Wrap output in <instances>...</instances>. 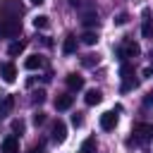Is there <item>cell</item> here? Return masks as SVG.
Segmentation results:
<instances>
[{
  "label": "cell",
  "mask_w": 153,
  "mask_h": 153,
  "mask_svg": "<svg viewBox=\"0 0 153 153\" xmlns=\"http://www.w3.org/2000/svg\"><path fill=\"white\" fill-rule=\"evenodd\" d=\"M127 22H129V14H127V12H122V14L115 17V24H117V26H122V24H127Z\"/></svg>",
  "instance_id": "cell-25"
},
{
  "label": "cell",
  "mask_w": 153,
  "mask_h": 153,
  "mask_svg": "<svg viewBox=\"0 0 153 153\" xmlns=\"http://www.w3.org/2000/svg\"><path fill=\"white\" fill-rule=\"evenodd\" d=\"M24 67H26V69H41V67H43V57H41V55H29V57L24 60Z\"/></svg>",
  "instance_id": "cell-16"
},
{
  "label": "cell",
  "mask_w": 153,
  "mask_h": 153,
  "mask_svg": "<svg viewBox=\"0 0 153 153\" xmlns=\"http://www.w3.org/2000/svg\"><path fill=\"white\" fill-rule=\"evenodd\" d=\"M84 100H86V105H98V103L103 100L100 88H88V91H86V96H84Z\"/></svg>",
  "instance_id": "cell-12"
},
{
  "label": "cell",
  "mask_w": 153,
  "mask_h": 153,
  "mask_svg": "<svg viewBox=\"0 0 153 153\" xmlns=\"http://www.w3.org/2000/svg\"><path fill=\"white\" fill-rule=\"evenodd\" d=\"M22 31V19L17 17H2L0 14V38H12Z\"/></svg>",
  "instance_id": "cell-1"
},
{
  "label": "cell",
  "mask_w": 153,
  "mask_h": 153,
  "mask_svg": "<svg viewBox=\"0 0 153 153\" xmlns=\"http://www.w3.org/2000/svg\"><path fill=\"white\" fill-rule=\"evenodd\" d=\"M81 65H84V67H93V65H98V55H93V53L84 55V57H81Z\"/></svg>",
  "instance_id": "cell-20"
},
{
  "label": "cell",
  "mask_w": 153,
  "mask_h": 153,
  "mask_svg": "<svg viewBox=\"0 0 153 153\" xmlns=\"http://www.w3.org/2000/svg\"><path fill=\"white\" fill-rule=\"evenodd\" d=\"M127 146H129V148H131V146H139V141H136L134 136H129V139H127Z\"/></svg>",
  "instance_id": "cell-29"
},
{
  "label": "cell",
  "mask_w": 153,
  "mask_h": 153,
  "mask_svg": "<svg viewBox=\"0 0 153 153\" xmlns=\"http://www.w3.org/2000/svg\"><path fill=\"white\" fill-rule=\"evenodd\" d=\"M50 136H53V141H55V143H62V141L67 139V124H65L62 120H57V122H53V129H50Z\"/></svg>",
  "instance_id": "cell-6"
},
{
  "label": "cell",
  "mask_w": 153,
  "mask_h": 153,
  "mask_svg": "<svg viewBox=\"0 0 153 153\" xmlns=\"http://www.w3.org/2000/svg\"><path fill=\"white\" fill-rule=\"evenodd\" d=\"M0 76H2L7 84H12V81L17 79V67H14V62H2V65H0Z\"/></svg>",
  "instance_id": "cell-8"
},
{
  "label": "cell",
  "mask_w": 153,
  "mask_h": 153,
  "mask_svg": "<svg viewBox=\"0 0 153 153\" xmlns=\"http://www.w3.org/2000/svg\"><path fill=\"white\" fill-rule=\"evenodd\" d=\"M93 151H96V141H93V139H86V141L81 143V151H79V153H93Z\"/></svg>",
  "instance_id": "cell-23"
},
{
  "label": "cell",
  "mask_w": 153,
  "mask_h": 153,
  "mask_svg": "<svg viewBox=\"0 0 153 153\" xmlns=\"http://www.w3.org/2000/svg\"><path fill=\"white\" fill-rule=\"evenodd\" d=\"M48 24H50V22H48V17H45V14H38V17H33V26H36V29H45Z\"/></svg>",
  "instance_id": "cell-21"
},
{
  "label": "cell",
  "mask_w": 153,
  "mask_h": 153,
  "mask_svg": "<svg viewBox=\"0 0 153 153\" xmlns=\"http://www.w3.org/2000/svg\"><path fill=\"white\" fill-rule=\"evenodd\" d=\"M117 127V115H115V110H108V112H103L100 115V129H105V131H112Z\"/></svg>",
  "instance_id": "cell-7"
},
{
  "label": "cell",
  "mask_w": 153,
  "mask_h": 153,
  "mask_svg": "<svg viewBox=\"0 0 153 153\" xmlns=\"http://www.w3.org/2000/svg\"><path fill=\"white\" fill-rule=\"evenodd\" d=\"M120 76H122V91H131V88L139 84V81L134 79V76H136V74H134V67H131L127 60H124L122 67H120Z\"/></svg>",
  "instance_id": "cell-3"
},
{
  "label": "cell",
  "mask_w": 153,
  "mask_h": 153,
  "mask_svg": "<svg viewBox=\"0 0 153 153\" xmlns=\"http://www.w3.org/2000/svg\"><path fill=\"white\" fill-rule=\"evenodd\" d=\"M31 100H33V103H43V100H45V91H33Z\"/></svg>",
  "instance_id": "cell-26"
},
{
  "label": "cell",
  "mask_w": 153,
  "mask_h": 153,
  "mask_svg": "<svg viewBox=\"0 0 153 153\" xmlns=\"http://www.w3.org/2000/svg\"><path fill=\"white\" fill-rule=\"evenodd\" d=\"M0 151H2V153H19V141H17V136H5L2 143H0Z\"/></svg>",
  "instance_id": "cell-10"
},
{
  "label": "cell",
  "mask_w": 153,
  "mask_h": 153,
  "mask_svg": "<svg viewBox=\"0 0 153 153\" xmlns=\"http://www.w3.org/2000/svg\"><path fill=\"white\" fill-rule=\"evenodd\" d=\"M134 139L139 141V143H148L151 139H153V124H146V122H139V124H134Z\"/></svg>",
  "instance_id": "cell-4"
},
{
  "label": "cell",
  "mask_w": 153,
  "mask_h": 153,
  "mask_svg": "<svg viewBox=\"0 0 153 153\" xmlns=\"http://www.w3.org/2000/svg\"><path fill=\"white\" fill-rule=\"evenodd\" d=\"M12 131L14 134H24V129H26V124H24V120H12Z\"/></svg>",
  "instance_id": "cell-22"
},
{
  "label": "cell",
  "mask_w": 153,
  "mask_h": 153,
  "mask_svg": "<svg viewBox=\"0 0 153 153\" xmlns=\"http://www.w3.org/2000/svg\"><path fill=\"white\" fill-rule=\"evenodd\" d=\"M62 53H65V55L76 53V36H74V33H69V36L65 38V43H62Z\"/></svg>",
  "instance_id": "cell-14"
},
{
  "label": "cell",
  "mask_w": 153,
  "mask_h": 153,
  "mask_svg": "<svg viewBox=\"0 0 153 153\" xmlns=\"http://www.w3.org/2000/svg\"><path fill=\"white\" fill-rule=\"evenodd\" d=\"M0 14L2 17H22L24 14V5L22 0H0Z\"/></svg>",
  "instance_id": "cell-2"
},
{
  "label": "cell",
  "mask_w": 153,
  "mask_h": 153,
  "mask_svg": "<svg viewBox=\"0 0 153 153\" xmlns=\"http://www.w3.org/2000/svg\"><path fill=\"white\" fill-rule=\"evenodd\" d=\"M29 2H31V5H43L45 0H29Z\"/></svg>",
  "instance_id": "cell-32"
},
{
  "label": "cell",
  "mask_w": 153,
  "mask_h": 153,
  "mask_svg": "<svg viewBox=\"0 0 153 153\" xmlns=\"http://www.w3.org/2000/svg\"><path fill=\"white\" fill-rule=\"evenodd\" d=\"M43 122H45V112H41V110L33 112V124L38 127V124H43Z\"/></svg>",
  "instance_id": "cell-27"
},
{
  "label": "cell",
  "mask_w": 153,
  "mask_h": 153,
  "mask_svg": "<svg viewBox=\"0 0 153 153\" xmlns=\"http://www.w3.org/2000/svg\"><path fill=\"white\" fill-rule=\"evenodd\" d=\"M81 22H84V26H96V24H98V14H96V12H86V14L81 17Z\"/></svg>",
  "instance_id": "cell-19"
},
{
  "label": "cell",
  "mask_w": 153,
  "mask_h": 153,
  "mask_svg": "<svg viewBox=\"0 0 153 153\" xmlns=\"http://www.w3.org/2000/svg\"><path fill=\"white\" fill-rule=\"evenodd\" d=\"M72 103H74V96L72 93H57L55 96V108L57 110H69Z\"/></svg>",
  "instance_id": "cell-9"
},
{
  "label": "cell",
  "mask_w": 153,
  "mask_h": 153,
  "mask_svg": "<svg viewBox=\"0 0 153 153\" xmlns=\"http://www.w3.org/2000/svg\"><path fill=\"white\" fill-rule=\"evenodd\" d=\"M72 124H74V127H81V124H84V112H74V115H72Z\"/></svg>",
  "instance_id": "cell-24"
},
{
  "label": "cell",
  "mask_w": 153,
  "mask_h": 153,
  "mask_svg": "<svg viewBox=\"0 0 153 153\" xmlns=\"http://www.w3.org/2000/svg\"><path fill=\"white\" fill-rule=\"evenodd\" d=\"M81 43L96 45V43H98V33H96V31H84V33H81Z\"/></svg>",
  "instance_id": "cell-18"
},
{
  "label": "cell",
  "mask_w": 153,
  "mask_h": 153,
  "mask_svg": "<svg viewBox=\"0 0 153 153\" xmlns=\"http://www.w3.org/2000/svg\"><path fill=\"white\" fill-rule=\"evenodd\" d=\"M67 86H69V91H81L84 88V76L76 74V72L67 74Z\"/></svg>",
  "instance_id": "cell-11"
},
{
  "label": "cell",
  "mask_w": 153,
  "mask_h": 153,
  "mask_svg": "<svg viewBox=\"0 0 153 153\" xmlns=\"http://www.w3.org/2000/svg\"><path fill=\"white\" fill-rule=\"evenodd\" d=\"M141 53V48H139V43H134V41H124L120 48H117V55L122 57V60H129V57H136Z\"/></svg>",
  "instance_id": "cell-5"
},
{
  "label": "cell",
  "mask_w": 153,
  "mask_h": 153,
  "mask_svg": "<svg viewBox=\"0 0 153 153\" xmlns=\"http://www.w3.org/2000/svg\"><path fill=\"white\" fill-rule=\"evenodd\" d=\"M69 5H72V7H76V5H81V0H69Z\"/></svg>",
  "instance_id": "cell-31"
},
{
  "label": "cell",
  "mask_w": 153,
  "mask_h": 153,
  "mask_svg": "<svg viewBox=\"0 0 153 153\" xmlns=\"http://www.w3.org/2000/svg\"><path fill=\"white\" fill-rule=\"evenodd\" d=\"M148 17H151V14H148V10H143V26H141L143 38H153V22H151Z\"/></svg>",
  "instance_id": "cell-15"
},
{
  "label": "cell",
  "mask_w": 153,
  "mask_h": 153,
  "mask_svg": "<svg viewBox=\"0 0 153 153\" xmlns=\"http://www.w3.org/2000/svg\"><path fill=\"white\" fill-rule=\"evenodd\" d=\"M143 103H146V105H153V93H148V96L143 98Z\"/></svg>",
  "instance_id": "cell-30"
},
{
  "label": "cell",
  "mask_w": 153,
  "mask_h": 153,
  "mask_svg": "<svg viewBox=\"0 0 153 153\" xmlns=\"http://www.w3.org/2000/svg\"><path fill=\"white\" fill-rule=\"evenodd\" d=\"M29 153H45V143H43V141H38L36 146H31V148H29Z\"/></svg>",
  "instance_id": "cell-28"
},
{
  "label": "cell",
  "mask_w": 153,
  "mask_h": 153,
  "mask_svg": "<svg viewBox=\"0 0 153 153\" xmlns=\"http://www.w3.org/2000/svg\"><path fill=\"white\" fill-rule=\"evenodd\" d=\"M24 48H26V41H12L10 45H7V55H19V53H24Z\"/></svg>",
  "instance_id": "cell-17"
},
{
  "label": "cell",
  "mask_w": 153,
  "mask_h": 153,
  "mask_svg": "<svg viewBox=\"0 0 153 153\" xmlns=\"http://www.w3.org/2000/svg\"><path fill=\"white\" fill-rule=\"evenodd\" d=\"M12 108H14V96H2L0 98V115H10L12 112Z\"/></svg>",
  "instance_id": "cell-13"
}]
</instances>
